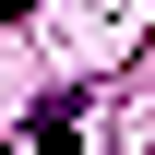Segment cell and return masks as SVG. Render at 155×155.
Here are the masks:
<instances>
[{
    "label": "cell",
    "mask_w": 155,
    "mask_h": 155,
    "mask_svg": "<svg viewBox=\"0 0 155 155\" xmlns=\"http://www.w3.org/2000/svg\"><path fill=\"white\" fill-rule=\"evenodd\" d=\"M72 143H84V96H48L24 119V155H72Z\"/></svg>",
    "instance_id": "1"
}]
</instances>
